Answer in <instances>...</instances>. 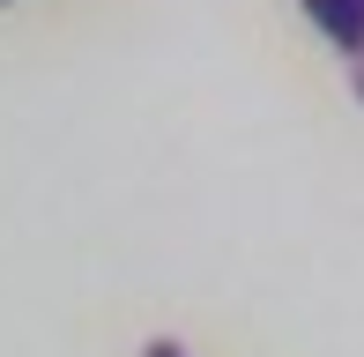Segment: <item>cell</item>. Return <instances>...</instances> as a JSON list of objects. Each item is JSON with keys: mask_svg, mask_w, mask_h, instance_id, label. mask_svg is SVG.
<instances>
[{"mask_svg": "<svg viewBox=\"0 0 364 357\" xmlns=\"http://www.w3.org/2000/svg\"><path fill=\"white\" fill-rule=\"evenodd\" d=\"M297 8L327 30V45H335L350 68H364V0H297Z\"/></svg>", "mask_w": 364, "mask_h": 357, "instance_id": "1", "label": "cell"}, {"mask_svg": "<svg viewBox=\"0 0 364 357\" xmlns=\"http://www.w3.org/2000/svg\"><path fill=\"white\" fill-rule=\"evenodd\" d=\"M149 357H186V350H178V343H164V335H156V343H149Z\"/></svg>", "mask_w": 364, "mask_h": 357, "instance_id": "2", "label": "cell"}, {"mask_svg": "<svg viewBox=\"0 0 364 357\" xmlns=\"http://www.w3.org/2000/svg\"><path fill=\"white\" fill-rule=\"evenodd\" d=\"M350 82H357V97H364V68H350Z\"/></svg>", "mask_w": 364, "mask_h": 357, "instance_id": "3", "label": "cell"}]
</instances>
